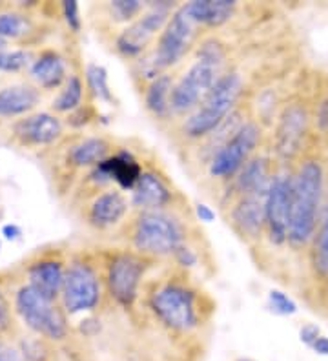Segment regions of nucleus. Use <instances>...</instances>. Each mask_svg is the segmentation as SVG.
Returning a JSON list of instances; mask_svg holds the SVG:
<instances>
[{
    "instance_id": "nucleus-1",
    "label": "nucleus",
    "mask_w": 328,
    "mask_h": 361,
    "mask_svg": "<svg viewBox=\"0 0 328 361\" xmlns=\"http://www.w3.org/2000/svg\"><path fill=\"white\" fill-rule=\"evenodd\" d=\"M226 53L219 40H205L197 53V61L190 70L174 84L171 90V111L186 114L199 108L206 95L214 90L217 80L223 77Z\"/></svg>"
},
{
    "instance_id": "nucleus-2",
    "label": "nucleus",
    "mask_w": 328,
    "mask_h": 361,
    "mask_svg": "<svg viewBox=\"0 0 328 361\" xmlns=\"http://www.w3.org/2000/svg\"><path fill=\"white\" fill-rule=\"evenodd\" d=\"M321 195H323V168L315 161H308L299 168L292 185L288 241L293 247H303L314 239Z\"/></svg>"
},
{
    "instance_id": "nucleus-3",
    "label": "nucleus",
    "mask_w": 328,
    "mask_h": 361,
    "mask_svg": "<svg viewBox=\"0 0 328 361\" xmlns=\"http://www.w3.org/2000/svg\"><path fill=\"white\" fill-rule=\"evenodd\" d=\"M243 92V79L239 73H224L214 86L205 101L195 108L184 123V133L192 139L210 135L228 119V114L233 110L237 99Z\"/></svg>"
},
{
    "instance_id": "nucleus-4",
    "label": "nucleus",
    "mask_w": 328,
    "mask_h": 361,
    "mask_svg": "<svg viewBox=\"0 0 328 361\" xmlns=\"http://www.w3.org/2000/svg\"><path fill=\"white\" fill-rule=\"evenodd\" d=\"M197 26L199 24L190 13L188 4H183L175 9L162 33L159 35L157 48L146 64V77H150L152 80L157 79V73L175 66L192 48L197 35Z\"/></svg>"
},
{
    "instance_id": "nucleus-5",
    "label": "nucleus",
    "mask_w": 328,
    "mask_h": 361,
    "mask_svg": "<svg viewBox=\"0 0 328 361\" xmlns=\"http://www.w3.org/2000/svg\"><path fill=\"white\" fill-rule=\"evenodd\" d=\"M153 314L159 322L175 332H190L199 325V309H197L195 292L181 283H168L153 292Z\"/></svg>"
},
{
    "instance_id": "nucleus-6",
    "label": "nucleus",
    "mask_w": 328,
    "mask_h": 361,
    "mask_svg": "<svg viewBox=\"0 0 328 361\" xmlns=\"http://www.w3.org/2000/svg\"><path fill=\"white\" fill-rule=\"evenodd\" d=\"M184 230L164 212H142L133 230V245L142 254L170 256L183 245Z\"/></svg>"
},
{
    "instance_id": "nucleus-7",
    "label": "nucleus",
    "mask_w": 328,
    "mask_h": 361,
    "mask_svg": "<svg viewBox=\"0 0 328 361\" xmlns=\"http://www.w3.org/2000/svg\"><path fill=\"white\" fill-rule=\"evenodd\" d=\"M15 310L20 319L35 334L51 341H61L68 334V323L55 303L33 290L30 285L22 286L15 295Z\"/></svg>"
},
{
    "instance_id": "nucleus-8",
    "label": "nucleus",
    "mask_w": 328,
    "mask_h": 361,
    "mask_svg": "<svg viewBox=\"0 0 328 361\" xmlns=\"http://www.w3.org/2000/svg\"><path fill=\"white\" fill-rule=\"evenodd\" d=\"M259 135L261 132H259L257 124H241L237 132H233L232 137H228L212 157L210 168H208L210 176L217 177V179H228V177L237 176L250 161V155L254 154Z\"/></svg>"
},
{
    "instance_id": "nucleus-9",
    "label": "nucleus",
    "mask_w": 328,
    "mask_h": 361,
    "mask_svg": "<svg viewBox=\"0 0 328 361\" xmlns=\"http://www.w3.org/2000/svg\"><path fill=\"white\" fill-rule=\"evenodd\" d=\"M62 307L70 316L92 312L101 301V283L95 270L86 263H73L66 270Z\"/></svg>"
},
{
    "instance_id": "nucleus-10",
    "label": "nucleus",
    "mask_w": 328,
    "mask_h": 361,
    "mask_svg": "<svg viewBox=\"0 0 328 361\" xmlns=\"http://www.w3.org/2000/svg\"><path fill=\"white\" fill-rule=\"evenodd\" d=\"M170 17V4H153L150 11L140 15L126 30L121 31L115 42L117 51L124 57H139L140 53L148 48L150 42L157 37V33H162Z\"/></svg>"
},
{
    "instance_id": "nucleus-11",
    "label": "nucleus",
    "mask_w": 328,
    "mask_h": 361,
    "mask_svg": "<svg viewBox=\"0 0 328 361\" xmlns=\"http://www.w3.org/2000/svg\"><path fill=\"white\" fill-rule=\"evenodd\" d=\"M146 264L135 254H119L108 264V290L123 307H131L139 295V286L145 276Z\"/></svg>"
},
{
    "instance_id": "nucleus-12",
    "label": "nucleus",
    "mask_w": 328,
    "mask_h": 361,
    "mask_svg": "<svg viewBox=\"0 0 328 361\" xmlns=\"http://www.w3.org/2000/svg\"><path fill=\"white\" fill-rule=\"evenodd\" d=\"M293 177L277 176L272 179L265 208V226L268 230L270 241L283 245L288 241L290 207H292Z\"/></svg>"
},
{
    "instance_id": "nucleus-13",
    "label": "nucleus",
    "mask_w": 328,
    "mask_h": 361,
    "mask_svg": "<svg viewBox=\"0 0 328 361\" xmlns=\"http://www.w3.org/2000/svg\"><path fill=\"white\" fill-rule=\"evenodd\" d=\"M142 176V168L131 152L123 150L109 155L99 166L93 168L92 177L97 183H117L123 190H133Z\"/></svg>"
},
{
    "instance_id": "nucleus-14",
    "label": "nucleus",
    "mask_w": 328,
    "mask_h": 361,
    "mask_svg": "<svg viewBox=\"0 0 328 361\" xmlns=\"http://www.w3.org/2000/svg\"><path fill=\"white\" fill-rule=\"evenodd\" d=\"M15 135L26 146H48L62 135V123L57 115L40 111L15 124Z\"/></svg>"
},
{
    "instance_id": "nucleus-15",
    "label": "nucleus",
    "mask_w": 328,
    "mask_h": 361,
    "mask_svg": "<svg viewBox=\"0 0 328 361\" xmlns=\"http://www.w3.org/2000/svg\"><path fill=\"white\" fill-rule=\"evenodd\" d=\"M270 190V188H268ZM268 192L241 195L239 203L232 210L233 228L246 239H255L265 226V208Z\"/></svg>"
},
{
    "instance_id": "nucleus-16",
    "label": "nucleus",
    "mask_w": 328,
    "mask_h": 361,
    "mask_svg": "<svg viewBox=\"0 0 328 361\" xmlns=\"http://www.w3.org/2000/svg\"><path fill=\"white\" fill-rule=\"evenodd\" d=\"M30 286L33 290L44 295L46 300L53 301L57 300L62 294V286H64L66 270L61 261L55 259H42L39 263L31 264L30 272Z\"/></svg>"
},
{
    "instance_id": "nucleus-17",
    "label": "nucleus",
    "mask_w": 328,
    "mask_h": 361,
    "mask_svg": "<svg viewBox=\"0 0 328 361\" xmlns=\"http://www.w3.org/2000/svg\"><path fill=\"white\" fill-rule=\"evenodd\" d=\"M171 201V192L166 183L153 172H142L137 180L135 188L131 190L133 207L142 208L145 212H157Z\"/></svg>"
},
{
    "instance_id": "nucleus-18",
    "label": "nucleus",
    "mask_w": 328,
    "mask_h": 361,
    "mask_svg": "<svg viewBox=\"0 0 328 361\" xmlns=\"http://www.w3.org/2000/svg\"><path fill=\"white\" fill-rule=\"evenodd\" d=\"M126 212L128 201L121 192L114 190V192H104L93 201L87 217L97 228H108V226L117 225L119 221L126 216Z\"/></svg>"
},
{
    "instance_id": "nucleus-19",
    "label": "nucleus",
    "mask_w": 328,
    "mask_h": 361,
    "mask_svg": "<svg viewBox=\"0 0 328 361\" xmlns=\"http://www.w3.org/2000/svg\"><path fill=\"white\" fill-rule=\"evenodd\" d=\"M305 128L306 114L301 108L292 106L290 110L284 111L279 128H277V152L283 157H292L299 150V142H301Z\"/></svg>"
},
{
    "instance_id": "nucleus-20",
    "label": "nucleus",
    "mask_w": 328,
    "mask_h": 361,
    "mask_svg": "<svg viewBox=\"0 0 328 361\" xmlns=\"http://www.w3.org/2000/svg\"><path fill=\"white\" fill-rule=\"evenodd\" d=\"M31 79L44 90H55L66 82V62L55 51H44L39 59L31 62Z\"/></svg>"
},
{
    "instance_id": "nucleus-21",
    "label": "nucleus",
    "mask_w": 328,
    "mask_h": 361,
    "mask_svg": "<svg viewBox=\"0 0 328 361\" xmlns=\"http://www.w3.org/2000/svg\"><path fill=\"white\" fill-rule=\"evenodd\" d=\"M40 93L28 84H15L0 90V117H18L39 104Z\"/></svg>"
},
{
    "instance_id": "nucleus-22",
    "label": "nucleus",
    "mask_w": 328,
    "mask_h": 361,
    "mask_svg": "<svg viewBox=\"0 0 328 361\" xmlns=\"http://www.w3.org/2000/svg\"><path fill=\"white\" fill-rule=\"evenodd\" d=\"M190 13L197 24L217 27L226 24L232 18L237 8L233 0H195L190 2Z\"/></svg>"
},
{
    "instance_id": "nucleus-23",
    "label": "nucleus",
    "mask_w": 328,
    "mask_h": 361,
    "mask_svg": "<svg viewBox=\"0 0 328 361\" xmlns=\"http://www.w3.org/2000/svg\"><path fill=\"white\" fill-rule=\"evenodd\" d=\"M270 185L272 177L268 173L267 159H252L236 177V188L241 195L268 192Z\"/></svg>"
},
{
    "instance_id": "nucleus-24",
    "label": "nucleus",
    "mask_w": 328,
    "mask_h": 361,
    "mask_svg": "<svg viewBox=\"0 0 328 361\" xmlns=\"http://www.w3.org/2000/svg\"><path fill=\"white\" fill-rule=\"evenodd\" d=\"M108 152L109 146L104 139H101V137H87V139H83V141L71 146L68 159H70V163L73 166L95 168L109 157Z\"/></svg>"
},
{
    "instance_id": "nucleus-25",
    "label": "nucleus",
    "mask_w": 328,
    "mask_h": 361,
    "mask_svg": "<svg viewBox=\"0 0 328 361\" xmlns=\"http://www.w3.org/2000/svg\"><path fill=\"white\" fill-rule=\"evenodd\" d=\"M171 90L174 80L170 75H159L157 79H153L145 95L148 111H152L155 117H168L171 111Z\"/></svg>"
},
{
    "instance_id": "nucleus-26",
    "label": "nucleus",
    "mask_w": 328,
    "mask_h": 361,
    "mask_svg": "<svg viewBox=\"0 0 328 361\" xmlns=\"http://www.w3.org/2000/svg\"><path fill=\"white\" fill-rule=\"evenodd\" d=\"M84 95V84L77 75H70L68 80L62 86L61 93L57 99L53 101V110L59 114H70V111H77L80 108Z\"/></svg>"
},
{
    "instance_id": "nucleus-27",
    "label": "nucleus",
    "mask_w": 328,
    "mask_h": 361,
    "mask_svg": "<svg viewBox=\"0 0 328 361\" xmlns=\"http://www.w3.org/2000/svg\"><path fill=\"white\" fill-rule=\"evenodd\" d=\"M86 80L90 90L93 92L99 101L111 102L114 101V95H111V90H109L108 82V71L101 64H90L86 68Z\"/></svg>"
},
{
    "instance_id": "nucleus-28",
    "label": "nucleus",
    "mask_w": 328,
    "mask_h": 361,
    "mask_svg": "<svg viewBox=\"0 0 328 361\" xmlns=\"http://www.w3.org/2000/svg\"><path fill=\"white\" fill-rule=\"evenodd\" d=\"M312 259H314L315 272L323 276V278H328V210L320 232H317V235H314Z\"/></svg>"
},
{
    "instance_id": "nucleus-29",
    "label": "nucleus",
    "mask_w": 328,
    "mask_h": 361,
    "mask_svg": "<svg viewBox=\"0 0 328 361\" xmlns=\"http://www.w3.org/2000/svg\"><path fill=\"white\" fill-rule=\"evenodd\" d=\"M30 30V20L20 13H0V37L4 40L18 39Z\"/></svg>"
},
{
    "instance_id": "nucleus-30",
    "label": "nucleus",
    "mask_w": 328,
    "mask_h": 361,
    "mask_svg": "<svg viewBox=\"0 0 328 361\" xmlns=\"http://www.w3.org/2000/svg\"><path fill=\"white\" fill-rule=\"evenodd\" d=\"M267 305L268 310L276 316H293L298 312V303L288 294H284L283 290H277V288L268 292Z\"/></svg>"
},
{
    "instance_id": "nucleus-31",
    "label": "nucleus",
    "mask_w": 328,
    "mask_h": 361,
    "mask_svg": "<svg viewBox=\"0 0 328 361\" xmlns=\"http://www.w3.org/2000/svg\"><path fill=\"white\" fill-rule=\"evenodd\" d=\"M30 64V55L22 49H0V71L17 73Z\"/></svg>"
},
{
    "instance_id": "nucleus-32",
    "label": "nucleus",
    "mask_w": 328,
    "mask_h": 361,
    "mask_svg": "<svg viewBox=\"0 0 328 361\" xmlns=\"http://www.w3.org/2000/svg\"><path fill=\"white\" fill-rule=\"evenodd\" d=\"M109 9L114 11L115 17L119 20H133L135 17H139L140 11L145 9V4L139 2V0H114L109 4Z\"/></svg>"
},
{
    "instance_id": "nucleus-33",
    "label": "nucleus",
    "mask_w": 328,
    "mask_h": 361,
    "mask_svg": "<svg viewBox=\"0 0 328 361\" xmlns=\"http://www.w3.org/2000/svg\"><path fill=\"white\" fill-rule=\"evenodd\" d=\"M62 15H64L66 23L73 30L75 33L80 31V17H79V4L75 0H66L62 2Z\"/></svg>"
},
{
    "instance_id": "nucleus-34",
    "label": "nucleus",
    "mask_w": 328,
    "mask_h": 361,
    "mask_svg": "<svg viewBox=\"0 0 328 361\" xmlns=\"http://www.w3.org/2000/svg\"><path fill=\"white\" fill-rule=\"evenodd\" d=\"M174 257H175V261L181 264V267H184V269H192V267H195L197 259H199L195 254V250H193L192 247H188V245H184V243L181 245L179 248H177V250H175Z\"/></svg>"
},
{
    "instance_id": "nucleus-35",
    "label": "nucleus",
    "mask_w": 328,
    "mask_h": 361,
    "mask_svg": "<svg viewBox=\"0 0 328 361\" xmlns=\"http://www.w3.org/2000/svg\"><path fill=\"white\" fill-rule=\"evenodd\" d=\"M20 350L28 361H46V350L40 341H22Z\"/></svg>"
},
{
    "instance_id": "nucleus-36",
    "label": "nucleus",
    "mask_w": 328,
    "mask_h": 361,
    "mask_svg": "<svg viewBox=\"0 0 328 361\" xmlns=\"http://www.w3.org/2000/svg\"><path fill=\"white\" fill-rule=\"evenodd\" d=\"M320 336L321 329L315 325V323H305V325L299 329V341H301L303 345H306L308 348L315 343V339L320 338Z\"/></svg>"
},
{
    "instance_id": "nucleus-37",
    "label": "nucleus",
    "mask_w": 328,
    "mask_h": 361,
    "mask_svg": "<svg viewBox=\"0 0 328 361\" xmlns=\"http://www.w3.org/2000/svg\"><path fill=\"white\" fill-rule=\"evenodd\" d=\"M0 361H28L20 348L9 345L8 341H0Z\"/></svg>"
},
{
    "instance_id": "nucleus-38",
    "label": "nucleus",
    "mask_w": 328,
    "mask_h": 361,
    "mask_svg": "<svg viewBox=\"0 0 328 361\" xmlns=\"http://www.w3.org/2000/svg\"><path fill=\"white\" fill-rule=\"evenodd\" d=\"M11 329V316H9V307L8 301H6L4 294L0 290V336L6 334V332Z\"/></svg>"
},
{
    "instance_id": "nucleus-39",
    "label": "nucleus",
    "mask_w": 328,
    "mask_h": 361,
    "mask_svg": "<svg viewBox=\"0 0 328 361\" xmlns=\"http://www.w3.org/2000/svg\"><path fill=\"white\" fill-rule=\"evenodd\" d=\"M195 217L201 223H214L215 212L212 210V207H208L206 203H197L195 204Z\"/></svg>"
},
{
    "instance_id": "nucleus-40",
    "label": "nucleus",
    "mask_w": 328,
    "mask_h": 361,
    "mask_svg": "<svg viewBox=\"0 0 328 361\" xmlns=\"http://www.w3.org/2000/svg\"><path fill=\"white\" fill-rule=\"evenodd\" d=\"M312 350H314L317 356H328V338L324 334H321L320 338L315 339V343L312 345Z\"/></svg>"
},
{
    "instance_id": "nucleus-41",
    "label": "nucleus",
    "mask_w": 328,
    "mask_h": 361,
    "mask_svg": "<svg viewBox=\"0 0 328 361\" xmlns=\"http://www.w3.org/2000/svg\"><path fill=\"white\" fill-rule=\"evenodd\" d=\"M2 233H4L6 239L13 241V239H17L18 235H20V228H18L17 225H6L4 228H2Z\"/></svg>"
},
{
    "instance_id": "nucleus-42",
    "label": "nucleus",
    "mask_w": 328,
    "mask_h": 361,
    "mask_svg": "<svg viewBox=\"0 0 328 361\" xmlns=\"http://www.w3.org/2000/svg\"><path fill=\"white\" fill-rule=\"evenodd\" d=\"M4 46H6V40L0 37V49H4Z\"/></svg>"
},
{
    "instance_id": "nucleus-43",
    "label": "nucleus",
    "mask_w": 328,
    "mask_h": 361,
    "mask_svg": "<svg viewBox=\"0 0 328 361\" xmlns=\"http://www.w3.org/2000/svg\"><path fill=\"white\" fill-rule=\"evenodd\" d=\"M236 361H255V360H250V357H239V360Z\"/></svg>"
}]
</instances>
